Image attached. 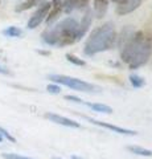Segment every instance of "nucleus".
Masks as SVG:
<instances>
[{"mask_svg": "<svg viewBox=\"0 0 152 159\" xmlns=\"http://www.w3.org/2000/svg\"><path fill=\"white\" fill-rule=\"evenodd\" d=\"M116 37L115 25L111 21H107L91 31L89 39L85 43L83 52L86 56H95L101 52L110 51L115 45Z\"/></svg>", "mask_w": 152, "mask_h": 159, "instance_id": "nucleus-3", "label": "nucleus"}, {"mask_svg": "<svg viewBox=\"0 0 152 159\" xmlns=\"http://www.w3.org/2000/svg\"><path fill=\"white\" fill-rule=\"evenodd\" d=\"M130 82H131V85L134 88H141V86L145 85L144 78H141L140 76H138V74H131L130 76Z\"/></svg>", "mask_w": 152, "mask_h": 159, "instance_id": "nucleus-14", "label": "nucleus"}, {"mask_svg": "<svg viewBox=\"0 0 152 159\" xmlns=\"http://www.w3.org/2000/svg\"><path fill=\"white\" fill-rule=\"evenodd\" d=\"M66 60H67L69 62H72V64H74V65H77V66H85V65H86V62L83 61L82 58L77 57L76 54H73V53H66Z\"/></svg>", "mask_w": 152, "mask_h": 159, "instance_id": "nucleus-15", "label": "nucleus"}, {"mask_svg": "<svg viewBox=\"0 0 152 159\" xmlns=\"http://www.w3.org/2000/svg\"><path fill=\"white\" fill-rule=\"evenodd\" d=\"M87 121L94 123L97 126H101V127H105L107 130H111L114 133H118V134H123V135H136L135 130H130V129H124V127H119V126H115V125H111V123H107V122H102V121H97L94 118H90V117H85Z\"/></svg>", "mask_w": 152, "mask_h": 159, "instance_id": "nucleus-8", "label": "nucleus"}, {"mask_svg": "<svg viewBox=\"0 0 152 159\" xmlns=\"http://www.w3.org/2000/svg\"><path fill=\"white\" fill-rule=\"evenodd\" d=\"M49 80L60 84V85L74 89V90H78V92L91 93V92L98 90V88L95 85H93V84H90V82H86V81H83V80L76 78V77L65 76V74H50V76H49Z\"/></svg>", "mask_w": 152, "mask_h": 159, "instance_id": "nucleus-4", "label": "nucleus"}, {"mask_svg": "<svg viewBox=\"0 0 152 159\" xmlns=\"http://www.w3.org/2000/svg\"><path fill=\"white\" fill-rule=\"evenodd\" d=\"M109 2L110 0H94V16L98 19H102L107 12L109 8Z\"/></svg>", "mask_w": 152, "mask_h": 159, "instance_id": "nucleus-11", "label": "nucleus"}, {"mask_svg": "<svg viewBox=\"0 0 152 159\" xmlns=\"http://www.w3.org/2000/svg\"><path fill=\"white\" fill-rule=\"evenodd\" d=\"M42 41L50 47H66L77 43L80 36V21L74 17H66L56 25L46 28L41 34Z\"/></svg>", "mask_w": 152, "mask_h": 159, "instance_id": "nucleus-2", "label": "nucleus"}, {"mask_svg": "<svg viewBox=\"0 0 152 159\" xmlns=\"http://www.w3.org/2000/svg\"><path fill=\"white\" fill-rule=\"evenodd\" d=\"M72 159H81V158H80V157H76V155H73V157H72Z\"/></svg>", "mask_w": 152, "mask_h": 159, "instance_id": "nucleus-21", "label": "nucleus"}, {"mask_svg": "<svg viewBox=\"0 0 152 159\" xmlns=\"http://www.w3.org/2000/svg\"><path fill=\"white\" fill-rule=\"evenodd\" d=\"M110 2L116 4L115 12L120 16H124V15L131 13L135 9H138L140 4L143 3V0H110Z\"/></svg>", "mask_w": 152, "mask_h": 159, "instance_id": "nucleus-6", "label": "nucleus"}, {"mask_svg": "<svg viewBox=\"0 0 152 159\" xmlns=\"http://www.w3.org/2000/svg\"><path fill=\"white\" fill-rule=\"evenodd\" d=\"M0 3H2V0H0Z\"/></svg>", "mask_w": 152, "mask_h": 159, "instance_id": "nucleus-23", "label": "nucleus"}, {"mask_svg": "<svg viewBox=\"0 0 152 159\" xmlns=\"http://www.w3.org/2000/svg\"><path fill=\"white\" fill-rule=\"evenodd\" d=\"M0 74H9V72L7 70L6 68H3L2 65H0Z\"/></svg>", "mask_w": 152, "mask_h": 159, "instance_id": "nucleus-18", "label": "nucleus"}, {"mask_svg": "<svg viewBox=\"0 0 152 159\" xmlns=\"http://www.w3.org/2000/svg\"><path fill=\"white\" fill-rule=\"evenodd\" d=\"M50 7H52L50 2H44V3H41L40 6L37 7L36 11L33 12L32 16L29 17L27 27H28L29 29L37 28V27L44 21V20H46L48 13H49V11H50Z\"/></svg>", "mask_w": 152, "mask_h": 159, "instance_id": "nucleus-5", "label": "nucleus"}, {"mask_svg": "<svg viewBox=\"0 0 152 159\" xmlns=\"http://www.w3.org/2000/svg\"><path fill=\"white\" fill-rule=\"evenodd\" d=\"M3 34L7 37H20L23 34V31L17 27H8L3 31Z\"/></svg>", "mask_w": 152, "mask_h": 159, "instance_id": "nucleus-13", "label": "nucleus"}, {"mask_svg": "<svg viewBox=\"0 0 152 159\" xmlns=\"http://www.w3.org/2000/svg\"><path fill=\"white\" fill-rule=\"evenodd\" d=\"M3 139H4V137H3V134L0 133V142H3Z\"/></svg>", "mask_w": 152, "mask_h": 159, "instance_id": "nucleus-20", "label": "nucleus"}, {"mask_svg": "<svg viewBox=\"0 0 152 159\" xmlns=\"http://www.w3.org/2000/svg\"><path fill=\"white\" fill-rule=\"evenodd\" d=\"M127 150L132 154H136V155H140V157H152V151L148 150V148H144V147H140V146H128Z\"/></svg>", "mask_w": 152, "mask_h": 159, "instance_id": "nucleus-12", "label": "nucleus"}, {"mask_svg": "<svg viewBox=\"0 0 152 159\" xmlns=\"http://www.w3.org/2000/svg\"><path fill=\"white\" fill-rule=\"evenodd\" d=\"M65 99H67V101H73V102H76V103H81V105H85L87 107L93 109V110L97 111V113H105V114H111L112 113V109L110 106H107V105H103V103L86 102V101H83V99L78 98L76 96H65Z\"/></svg>", "mask_w": 152, "mask_h": 159, "instance_id": "nucleus-7", "label": "nucleus"}, {"mask_svg": "<svg viewBox=\"0 0 152 159\" xmlns=\"http://www.w3.org/2000/svg\"><path fill=\"white\" fill-rule=\"evenodd\" d=\"M32 2L35 3V6H40V4H41V3H44L45 0H32Z\"/></svg>", "mask_w": 152, "mask_h": 159, "instance_id": "nucleus-19", "label": "nucleus"}, {"mask_svg": "<svg viewBox=\"0 0 152 159\" xmlns=\"http://www.w3.org/2000/svg\"><path fill=\"white\" fill-rule=\"evenodd\" d=\"M152 54V37L143 31L132 33L124 40L120 48L122 61L128 65L130 69L143 66Z\"/></svg>", "mask_w": 152, "mask_h": 159, "instance_id": "nucleus-1", "label": "nucleus"}, {"mask_svg": "<svg viewBox=\"0 0 152 159\" xmlns=\"http://www.w3.org/2000/svg\"><path fill=\"white\" fill-rule=\"evenodd\" d=\"M90 0H63L62 3V11L69 13L74 9H82L89 6Z\"/></svg>", "mask_w": 152, "mask_h": 159, "instance_id": "nucleus-10", "label": "nucleus"}, {"mask_svg": "<svg viewBox=\"0 0 152 159\" xmlns=\"http://www.w3.org/2000/svg\"><path fill=\"white\" fill-rule=\"evenodd\" d=\"M3 158L4 159H32V158L23 157V155H19V154H12V152H4Z\"/></svg>", "mask_w": 152, "mask_h": 159, "instance_id": "nucleus-16", "label": "nucleus"}, {"mask_svg": "<svg viewBox=\"0 0 152 159\" xmlns=\"http://www.w3.org/2000/svg\"><path fill=\"white\" fill-rule=\"evenodd\" d=\"M53 159H61V158H53Z\"/></svg>", "mask_w": 152, "mask_h": 159, "instance_id": "nucleus-22", "label": "nucleus"}, {"mask_svg": "<svg viewBox=\"0 0 152 159\" xmlns=\"http://www.w3.org/2000/svg\"><path fill=\"white\" fill-rule=\"evenodd\" d=\"M46 90H48L49 93H52V94H60L61 88L58 86V85H53V84H49V85L46 86Z\"/></svg>", "mask_w": 152, "mask_h": 159, "instance_id": "nucleus-17", "label": "nucleus"}, {"mask_svg": "<svg viewBox=\"0 0 152 159\" xmlns=\"http://www.w3.org/2000/svg\"><path fill=\"white\" fill-rule=\"evenodd\" d=\"M45 118H48L49 121L57 123V125H62V126H66V127H74V129H78L81 125L76 121H73L70 118H66L63 116H60V114H54V113H45Z\"/></svg>", "mask_w": 152, "mask_h": 159, "instance_id": "nucleus-9", "label": "nucleus"}]
</instances>
